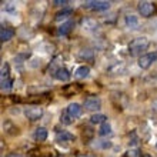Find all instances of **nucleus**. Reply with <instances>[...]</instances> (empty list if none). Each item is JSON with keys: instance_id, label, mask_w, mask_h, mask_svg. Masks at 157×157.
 Wrapping results in <instances>:
<instances>
[{"instance_id": "nucleus-16", "label": "nucleus", "mask_w": 157, "mask_h": 157, "mask_svg": "<svg viewBox=\"0 0 157 157\" xmlns=\"http://www.w3.org/2000/svg\"><path fill=\"white\" fill-rule=\"evenodd\" d=\"M99 134L100 136H110V134H112V126H110L107 121L103 123L101 127H100V130H99Z\"/></svg>"}, {"instance_id": "nucleus-15", "label": "nucleus", "mask_w": 157, "mask_h": 157, "mask_svg": "<svg viewBox=\"0 0 157 157\" xmlns=\"http://www.w3.org/2000/svg\"><path fill=\"white\" fill-rule=\"evenodd\" d=\"M73 12H71L70 9H67V10H62V12H59L56 14V21H62V20H66L69 16H71Z\"/></svg>"}, {"instance_id": "nucleus-1", "label": "nucleus", "mask_w": 157, "mask_h": 157, "mask_svg": "<svg viewBox=\"0 0 157 157\" xmlns=\"http://www.w3.org/2000/svg\"><path fill=\"white\" fill-rule=\"evenodd\" d=\"M147 46H149V40L147 39L137 37L133 41H130V44H128V53L132 54V56H136V54L141 53L143 50L147 49Z\"/></svg>"}, {"instance_id": "nucleus-17", "label": "nucleus", "mask_w": 157, "mask_h": 157, "mask_svg": "<svg viewBox=\"0 0 157 157\" xmlns=\"http://www.w3.org/2000/svg\"><path fill=\"white\" fill-rule=\"evenodd\" d=\"M137 23H139V20H137V17L134 16V14L126 16V25H127L128 27H137Z\"/></svg>"}, {"instance_id": "nucleus-19", "label": "nucleus", "mask_w": 157, "mask_h": 157, "mask_svg": "<svg viewBox=\"0 0 157 157\" xmlns=\"http://www.w3.org/2000/svg\"><path fill=\"white\" fill-rule=\"evenodd\" d=\"M12 86H13V80L10 77L2 80V90H10Z\"/></svg>"}, {"instance_id": "nucleus-23", "label": "nucleus", "mask_w": 157, "mask_h": 157, "mask_svg": "<svg viewBox=\"0 0 157 157\" xmlns=\"http://www.w3.org/2000/svg\"><path fill=\"white\" fill-rule=\"evenodd\" d=\"M53 4L54 6H66V4H69V2L67 0H54Z\"/></svg>"}, {"instance_id": "nucleus-22", "label": "nucleus", "mask_w": 157, "mask_h": 157, "mask_svg": "<svg viewBox=\"0 0 157 157\" xmlns=\"http://www.w3.org/2000/svg\"><path fill=\"white\" fill-rule=\"evenodd\" d=\"M62 121H63L64 124H70L71 121H73V119H71V117L67 114V112H64V114L62 116Z\"/></svg>"}, {"instance_id": "nucleus-5", "label": "nucleus", "mask_w": 157, "mask_h": 157, "mask_svg": "<svg viewBox=\"0 0 157 157\" xmlns=\"http://www.w3.org/2000/svg\"><path fill=\"white\" fill-rule=\"evenodd\" d=\"M84 107L89 110V112H97L101 109V100L96 96H90L84 100Z\"/></svg>"}, {"instance_id": "nucleus-3", "label": "nucleus", "mask_w": 157, "mask_h": 157, "mask_svg": "<svg viewBox=\"0 0 157 157\" xmlns=\"http://www.w3.org/2000/svg\"><path fill=\"white\" fill-rule=\"evenodd\" d=\"M83 7L91 9V10H107L110 7V2H106V0H90V2H84Z\"/></svg>"}, {"instance_id": "nucleus-14", "label": "nucleus", "mask_w": 157, "mask_h": 157, "mask_svg": "<svg viewBox=\"0 0 157 157\" xmlns=\"http://www.w3.org/2000/svg\"><path fill=\"white\" fill-rule=\"evenodd\" d=\"M106 119H107V117L104 116V114L96 113V114H93V116L90 117V123H93V124H103V123H106Z\"/></svg>"}, {"instance_id": "nucleus-13", "label": "nucleus", "mask_w": 157, "mask_h": 157, "mask_svg": "<svg viewBox=\"0 0 157 157\" xmlns=\"http://www.w3.org/2000/svg\"><path fill=\"white\" fill-rule=\"evenodd\" d=\"M73 26H75V23L71 20L66 21V23H63L60 27H59V34H62V36H66V34H69L71 32V29H73Z\"/></svg>"}, {"instance_id": "nucleus-25", "label": "nucleus", "mask_w": 157, "mask_h": 157, "mask_svg": "<svg viewBox=\"0 0 157 157\" xmlns=\"http://www.w3.org/2000/svg\"><path fill=\"white\" fill-rule=\"evenodd\" d=\"M7 157H21V156L20 154H17V153H10Z\"/></svg>"}, {"instance_id": "nucleus-9", "label": "nucleus", "mask_w": 157, "mask_h": 157, "mask_svg": "<svg viewBox=\"0 0 157 157\" xmlns=\"http://www.w3.org/2000/svg\"><path fill=\"white\" fill-rule=\"evenodd\" d=\"M13 36H14V29H12V27H2L0 29V40L3 41H9L10 39H13Z\"/></svg>"}, {"instance_id": "nucleus-8", "label": "nucleus", "mask_w": 157, "mask_h": 157, "mask_svg": "<svg viewBox=\"0 0 157 157\" xmlns=\"http://www.w3.org/2000/svg\"><path fill=\"white\" fill-rule=\"evenodd\" d=\"M54 77L57 78V80H60V82H69L70 80V71L67 70V69H64V67H59L57 70H56V73H53Z\"/></svg>"}, {"instance_id": "nucleus-26", "label": "nucleus", "mask_w": 157, "mask_h": 157, "mask_svg": "<svg viewBox=\"0 0 157 157\" xmlns=\"http://www.w3.org/2000/svg\"><path fill=\"white\" fill-rule=\"evenodd\" d=\"M143 157H150V156H149V154H144V156H143Z\"/></svg>"}, {"instance_id": "nucleus-12", "label": "nucleus", "mask_w": 157, "mask_h": 157, "mask_svg": "<svg viewBox=\"0 0 157 157\" xmlns=\"http://www.w3.org/2000/svg\"><path fill=\"white\" fill-rule=\"evenodd\" d=\"M56 139H57V141H73L75 140V136L71 133L63 130V132H59L56 134Z\"/></svg>"}, {"instance_id": "nucleus-6", "label": "nucleus", "mask_w": 157, "mask_h": 157, "mask_svg": "<svg viewBox=\"0 0 157 157\" xmlns=\"http://www.w3.org/2000/svg\"><path fill=\"white\" fill-rule=\"evenodd\" d=\"M156 60H157V53H147L139 59V66L146 70V69H149Z\"/></svg>"}, {"instance_id": "nucleus-21", "label": "nucleus", "mask_w": 157, "mask_h": 157, "mask_svg": "<svg viewBox=\"0 0 157 157\" xmlns=\"http://www.w3.org/2000/svg\"><path fill=\"white\" fill-rule=\"evenodd\" d=\"M126 157H143L141 156V153L139 151V150H128L127 153H126Z\"/></svg>"}, {"instance_id": "nucleus-24", "label": "nucleus", "mask_w": 157, "mask_h": 157, "mask_svg": "<svg viewBox=\"0 0 157 157\" xmlns=\"http://www.w3.org/2000/svg\"><path fill=\"white\" fill-rule=\"evenodd\" d=\"M77 157H96L94 154H78Z\"/></svg>"}, {"instance_id": "nucleus-18", "label": "nucleus", "mask_w": 157, "mask_h": 157, "mask_svg": "<svg viewBox=\"0 0 157 157\" xmlns=\"http://www.w3.org/2000/svg\"><path fill=\"white\" fill-rule=\"evenodd\" d=\"M93 56H94V53H93V50L91 49H83L82 52L78 53V57L80 59H89V60H91Z\"/></svg>"}, {"instance_id": "nucleus-2", "label": "nucleus", "mask_w": 157, "mask_h": 157, "mask_svg": "<svg viewBox=\"0 0 157 157\" xmlns=\"http://www.w3.org/2000/svg\"><path fill=\"white\" fill-rule=\"evenodd\" d=\"M139 12L143 17H150L153 16L154 13H156V3L153 2H149V0H144V2H139Z\"/></svg>"}, {"instance_id": "nucleus-7", "label": "nucleus", "mask_w": 157, "mask_h": 157, "mask_svg": "<svg viewBox=\"0 0 157 157\" xmlns=\"http://www.w3.org/2000/svg\"><path fill=\"white\" fill-rule=\"evenodd\" d=\"M66 112H67V114H69L71 119L75 120V119H77L78 116H82L83 107L78 103H71V104H69V107H67Z\"/></svg>"}, {"instance_id": "nucleus-11", "label": "nucleus", "mask_w": 157, "mask_h": 157, "mask_svg": "<svg viewBox=\"0 0 157 157\" xmlns=\"http://www.w3.org/2000/svg\"><path fill=\"white\" fill-rule=\"evenodd\" d=\"M49 136V132H47V128L46 127H37L36 128V132H34V139L37 141H44Z\"/></svg>"}, {"instance_id": "nucleus-20", "label": "nucleus", "mask_w": 157, "mask_h": 157, "mask_svg": "<svg viewBox=\"0 0 157 157\" xmlns=\"http://www.w3.org/2000/svg\"><path fill=\"white\" fill-rule=\"evenodd\" d=\"M3 78H9V64L7 63H4L3 66H2V80Z\"/></svg>"}, {"instance_id": "nucleus-10", "label": "nucleus", "mask_w": 157, "mask_h": 157, "mask_svg": "<svg viewBox=\"0 0 157 157\" xmlns=\"http://www.w3.org/2000/svg\"><path fill=\"white\" fill-rule=\"evenodd\" d=\"M89 73H90V67L89 66H80V67L76 69L75 77L77 78V80H82V78H86L87 76H89Z\"/></svg>"}, {"instance_id": "nucleus-4", "label": "nucleus", "mask_w": 157, "mask_h": 157, "mask_svg": "<svg viewBox=\"0 0 157 157\" xmlns=\"http://www.w3.org/2000/svg\"><path fill=\"white\" fill-rule=\"evenodd\" d=\"M25 116L30 120V121H36L43 116V109L40 106H30L25 110Z\"/></svg>"}]
</instances>
